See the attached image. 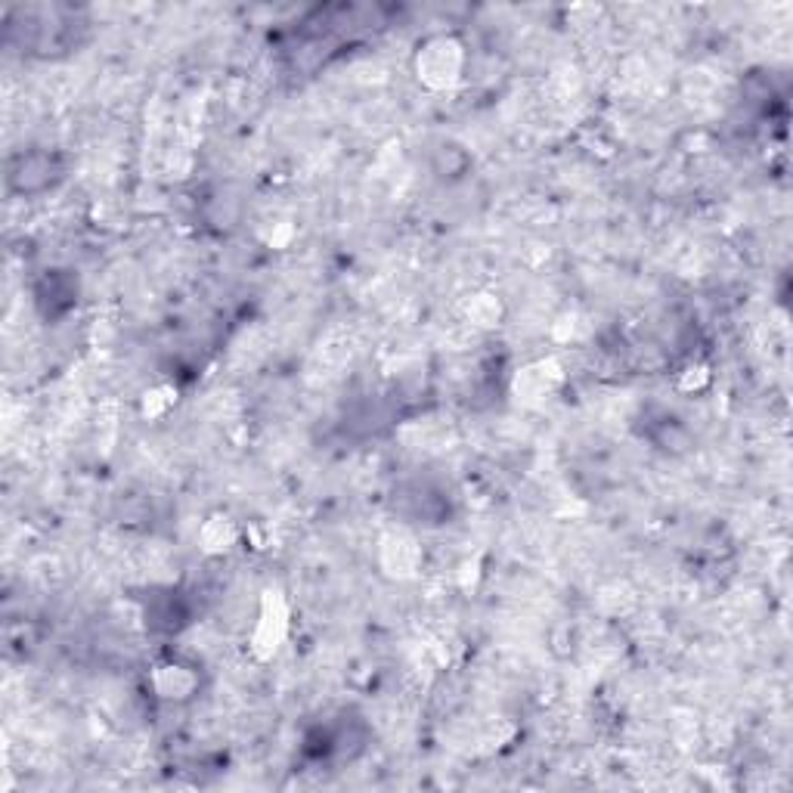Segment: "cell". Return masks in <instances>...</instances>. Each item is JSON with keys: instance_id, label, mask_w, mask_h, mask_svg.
<instances>
[{"instance_id": "obj_3", "label": "cell", "mask_w": 793, "mask_h": 793, "mask_svg": "<svg viewBox=\"0 0 793 793\" xmlns=\"http://www.w3.org/2000/svg\"><path fill=\"white\" fill-rule=\"evenodd\" d=\"M53 183V158L40 153L20 155L10 165V187L16 193H44Z\"/></svg>"}, {"instance_id": "obj_5", "label": "cell", "mask_w": 793, "mask_h": 793, "mask_svg": "<svg viewBox=\"0 0 793 793\" xmlns=\"http://www.w3.org/2000/svg\"><path fill=\"white\" fill-rule=\"evenodd\" d=\"M202 542L208 552H227L232 542H236V524L224 515H217L212 521L202 527Z\"/></svg>"}, {"instance_id": "obj_4", "label": "cell", "mask_w": 793, "mask_h": 793, "mask_svg": "<svg viewBox=\"0 0 793 793\" xmlns=\"http://www.w3.org/2000/svg\"><path fill=\"white\" fill-rule=\"evenodd\" d=\"M153 688L161 700H187L199 688V676H195L193 666L165 660L153 670Z\"/></svg>"}, {"instance_id": "obj_1", "label": "cell", "mask_w": 793, "mask_h": 793, "mask_svg": "<svg viewBox=\"0 0 793 793\" xmlns=\"http://www.w3.org/2000/svg\"><path fill=\"white\" fill-rule=\"evenodd\" d=\"M412 65L428 91H449L462 81L465 44L456 35H431L419 44Z\"/></svg>"}, {"instance_id": "obj_2", "label": "cell", "mask_w": 793, "mask_h": 793, "mask_svg": "<svg viewBox=\"0 0 793 793\" xmlns=\"http://www.w3.org/2000/svg\"><path fill=\"white\" fill-rule=\"evenodd\" d=\"M286 633H289V611L276 592H267V599L261 604L257 626H254V651L261 658H271L273 651L283 645Z\"/></svg>"}]
</instances>
